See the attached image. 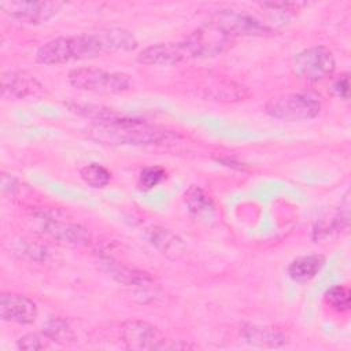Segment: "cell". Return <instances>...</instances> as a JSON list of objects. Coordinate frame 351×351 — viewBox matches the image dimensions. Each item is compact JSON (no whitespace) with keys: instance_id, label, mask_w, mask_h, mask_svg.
<instances>
[{"instance_id":"cell-12","label":"cell","mask_w":351,"mask_h":351,"mask_svg":"<svg viewBox=\"0 0 351 351\" xmlns=\"http://www.w3.org/2000/svg\"><path fill=\"white\" fill-rule=\"evenodd\" d=\"M38 314L37 304L27 296L4 292L0 296V315L7 322L32 324Z\"/></svg>"},{"instance_id":"cell-5","label":"cell","mask_w":351,"mask_h":351,"mask_svg":"<svg viewBox=\"0 0 351 351\" xmlns=\"http://www.w3.org/2000/svg\"><path fill=\"white\" fill-rule=\"evenodd\" d=\"M335 67V56L324 45H314L298 52L291 63L292 73L307 82H318L330 77Z\"/></svg>"},{"instance_id":"cell-20","label":"cell","mask_w":351,"mask_h":351,"mask_svg":"<svg viewBox=\"0 0 351 351\" xmlns=\"http://www.w3.org/2000/svg\"><path fill=\"white\" fill-rule=\"evenodd\" d=\"M80 176L85 184L92 188H104L111 181V173L101 165L89 163L81 167Z\"/></svg>"},{"instance_id":"cell-6","label":"cell","mask_w":351,"mask_h":351,"mask_svg":"<svg viewBox=\"0 0 351 351\" xmlns=\"http://www.w3.org/2000/svg\"><path fill=\"white\" fill-rule=\"evenodd\" d=\"M36 217L43 232L63 245L81 247L88 245L92 240L86 228L67 219L59 210L40 211L36 214Z\"/></svg>"},{"instance_id":"cell-7","label":"cell","mask_w":351,"mask_h":351,"mask_svg":"<svg viewBox=\"0 0 351 351\" xmlns=\"http://www.w3.org/2000/svg\"><path fill=\"white\" fill-rule=\"evenodd\" d=\"M211 23L233 38L239 36L273 37L277 34V30L269 23H265L252 15L233 10L217 11L211 18Z\"/></svg>"},{"instance_id":"cell-17","label":"cell","mask_w":351,"mask_h":351,"mask_svg":"<svg viewBox=\"0 0 351 351\" xmlns=\"http://www.w3.org/2000/svg\"><path fill=\"white\" fill-rule=\"evenodd\" d=\"M188 211L197 219H210L215 214V206L210 195L197 185H191L185 192Z\"/></svg>"},{"instance_id":"cell-13","label":"cell","mask_w":351,"mask_h":351,"mask_svg":"<svg viewBox=\"0 0 351 351\" xmlns=\"http://www.w3.org/2000/svg\"><path fill=\"white\" fill-rule=\"evenodd\" d=\"M43 85L25 71L10 70L1 74V95L8 99H25L41 92Z\"/></svg>"},{"instance_id":"cell-1","label":"cell","mask_w":351,"mask_h":351,"mask_svg":"<svg viewBox=\"0 0 351 351\" xmlns=\"http://www.w3.org/2000/svg\"><path fill=\"white\" fill-rule=\"evenodd\" d=\"M136 47L137 40L133 33L111 27L80 36L53 38L37 49L36 59L43 64H60L71 60L92 59L103 52L133 51Z\"/></svg>"},{"instance_id":"cell-3","label":"cell","mask_w":351,"mask_h":351,"mask_svg":"<svg viewBox=\"0 0 351 351\" xmlns=\"http://www.w3.org/2000/svg\"><path fill=\"white\" fill-rule=\"evenodd\" d=\"M265 111L281 121H308L321 112V101L308 93H287L267 100Z\"/></svg>"},{"instance_id":"cell-2","label":"cell","mask_w":351,"mask_h":351,"mask_svg":"<svg viewBox=\"0 0 351 351\" xmlns=\"http://www.w3.org/2000/svg\"><path fill=\"white\" fill-rule=\"evenodd\" d=\"M90 136L104 144L126 145H167L177 141V134L162 126L140 119L110 117L99 119L90 129Z\"/></svg>"},{"instance_id":"cell-14","label":"cell","mask_w":351,"mask_h":351,"mask_svg":"<svg viewBox=\"0 0 351 351\" xmlns=\"http://www.w3.org/2000/svg\"><path fill=\"white\" fill-rule=\"evenodd\" d=\"M100 263L103 269L118 282H122L125 285H136V287H145L151 284L154 280L152 277L141 270L137 269H130L128 266L121 265L115 259H112L108 255L100 256Z\"/></svg>"},{"instance_id":"cell-26","label":"cell","mask_w":351,"mask_h":351,"mask_svg":"<svg viewBox=\"0 0 351 351\" xmlns=\"http://www.w3.org/2000/svg\"><path fill=\"white\" fill-rule=\"evenodd\" d=\"M16 185H18V181L14 177H11L8 174H3V177H1V189H3L4 193L5 192L12 193L16 189Z\"/></svg>"},{"instance_id":"cell-19","label":"cell","mask_w":351,"mask_h":351,"mask_svg":"<svg viewBox=\"0 0 351 351\" xmlns=\"http://www.w3.org/2000/svg\"><path fill=\"white\" fill-rule=\"evenodd\" d=\"M43 333L45 337L59 344H69L75 340L70 324L62 317H49L43 324Z\"/></svg>"},{"instance_id":"cell-18","label":"cell","mask_w":351,"mask_h":351,"mask_svg":"<svg viewBox=\"0 0 351 351\" xmlns=\"http://www.w3.org/2000/svg\"><path fill=\"white\" fill-rule=\"evenodd\" d=\"M348 226V204L340 211H337L333 217L321 219L313 228V240L324 241L337 237L343 230Z\"/></svg>"},{"instance_id":"cell-15","label":"cell","mask_w":351,"mask_h":351,"mask_svg":"<svg viewBox=\"0 0 351 351\" xmlns=\"http://www.w3.org/2000/svg\"><path fill=\"white\" fill-rule=\"evenodd\" d=\"M243 339L256 347H281L287 343V336L274 326L262 325H244L241 329Z\"/></svg>"},{"instance_id":"cell-8","label":"cell","mask_w":351,"mask_h":351,"mask_svg":"<svg viewBox=\"0 0 351 351\" xmlns=\"http://www.w3.org/2000/svg\"><path fill=\"white\" fill-rule=\"evenodd\" d=\"M192 59L214 58L228 51L234 38L208 22L184 38Z\"/></svg>"},{"instance_id":"cell-16","label":"cell","mask_w":351,"mask_h":351,"mask_svg":"<svg viewBox=\"0 0 351 351\" xmlns=\"http://www.w3.org/2000/svg\"><path fill=\"white\" fill-rule=\"evenodd\" d=\"M325 256L321 254L303 255L293 259L288 266V276L296 282L313 280L325 265Z\"/></svg>"},{"instance_id":"cell-25","label":"cell","mask_w":351,"mask_h":351,"mask_svg":"<svg viewBox=\"0 0 351 351\" xmlns=\"http://www.w3.org/2000/svg\"><path fill=\"white\" fill-rule=\"evenodd\" d=\"M332 89H333V92H335L339 97H341V99H348V95H350L348 74H347V73L340 74V75L333 81Z\"/></svg>"},{"instance_id":"cell-24","label":"cell","mask_w":351,"mask_h":351,"mask_svg":"<svg viewBox=\"0 0 351 351\" xmlns=\"http://www.w3.org/2000/svg\"><path fill=\"white\" fill-rule=\"evenodd\" d=\"M18 348L21 350H27V351H36V350H41L44 346L40 340V337L34 333H27L25 336H22L18 343H16Z\"/></svg>"},{"instance_id":"cell-4","label":"cell","mask_w":351,"mask_h":351,"mask_svg":"<svg viewBox=\"0 0 351 351\" xmlns=\"http://www.w3.org/2000/svg\"><path fill=\"white\" fill-rule=\"evenodd\" d=\"M69 82L77 89L97 93H121L133 85L132 78L125 73H108L93 67L73 69L69 73Z\"/></svg>"},{"instance_id":"cell-9","label":"cell","mask_w":351,"mask_h":351,"mask_svg":"<svg viewBox=\"0 0 351 351\" xmlns=\"http://www.w3.org/2000/svg\"><path fill=\"white\" fill-rule=\"evenodd\" d=\"M62 5L63 3L59 1H0V8L7 16L29 25H38L49 21L59 12Z\"/></svg>"},{"instance_id":"cell-22","label":"cell","mask_w":351,"mask_h":351,"mask_svg":"<svg viewBox=\"0 0 351 351\" xmlns=\"http://www.w3.org/2000/svg\"><path fill=\"white\" fill-rule=\"evenodd\" d=\"M166 178L165 169L159 166H149L141 170L138 177V186L143 191H149L158 186Z\"/></svg>"},{"instance_id":"cell-23","label":"cell","mask_w":351,"mask_h":351,"mask_svg":"<svg viewBox=\"0 0 351 351\" xmlns=\"http://www.w3.org/2000/svg\"><path fill=\"white\" fill-rule=\"evenodd\" d=\"M149 241L162 251H169L170 247H176L177 237L167 229L152 228V230H149Z\"/></svg>"},{"instance_id":"cell-11","label":"cell","mask_w":351,"mask_h":351,"mask_svg":"<svg viewBox=\"0 0 351 351\" xmlns=\"http://www.w3.org/2000/svg\"><path fill=\"white\" fill-rule=\"evenodd\" d=\"M137 60L148 66H173L181 62L191 60L189 51L184 40L174 43H159L144 48Z\"/></svg>"},{"instance_id":"cell-21","label":"cell","mask_w":351,"mask_h":351,"mask_svg":"<svg viewBox=\"0 0 351 351\" xmlns=\"http://www.w3.org/2000/svg\"><path fill=\"white\" fill-rule=\"evenodd\" d=\"M324 299H325L326 304L337 313H346V311L350 310L351 292L344 285H335V287L329 288L325 292Z\"/></svg>"},{"instance_id":"cell-10","label":"cell","mask_w":351,"mask_h":351,"mask_svg":"<svg viewBox=\"0 0 351 351\" xmlns=\"http://www.w3.org/2000/svg\"><path fill=\"white\" fill-rule=\"evenodd\" d=\"M121 337L129 350H160L166 346L165 337L156 326L138 319L123 322Z\"/></svg>"}]
</instances>
